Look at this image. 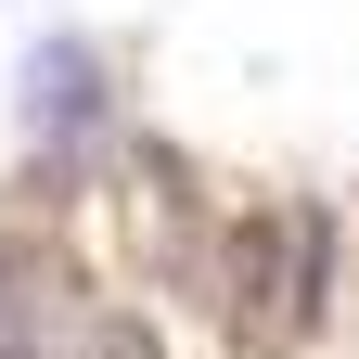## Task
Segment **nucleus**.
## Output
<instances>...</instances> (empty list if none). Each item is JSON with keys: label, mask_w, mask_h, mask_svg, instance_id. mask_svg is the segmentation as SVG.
<instances>
[{"label": "nucleus", "mask_w": 359, "mask_h": 359, "mask_svg": "<svg viewBox=\"0 0 359 359\" xmlns=\"http://www.w3.org/2000/svg\"><path fill=\"white\" fill-rule=\"evenodd\" d=\"M26 103H39V128H90V103H103L90 52H39V65H26Z\"/></svg>", "instance_id": "f03ea898"}, {"label": "nucleus", "mask_w": 359, "mask_h": 359, "mask_svg": "<svg viewBox=\"0 0 359 359\" xmlns=\"http://www.w3.org/2000/svg\"><path fill=\"white\" fill-rule=\"evenodd\" d=\"M77 359H167V346H154L142 321H90V346H77Z\"/></svg>", "instance_id": "20e7f679"}, {"label": "nucleus", "mask_w": 359, "mask_h": 359, "mask_svg": "<svg viewBox=\"0 0 359 359\" xmlns=\"http://www.w3.org/2000/svg\"><path fill=\"white\" fill-rule=\"evenodd\" d=\"M334 308V218H295V334H321Z\"/></svg>", "instance_id": "7ed1b4c3"}, {"label": "nucleus", "mask_w": 359, "mask_h": 359, "mask_svg": "<svg viewBox=\"0 0 359 359\" xmlns=\"http://www.w3.org/2000/svg\"><path fill=\"white\" fill-rule=\"evenodd\" d=\"M218 295H231V334H244V346L295 334V218H231V244H218Z\"/></svg>", "instance_id": "f257e3e1"}]
</instances>
